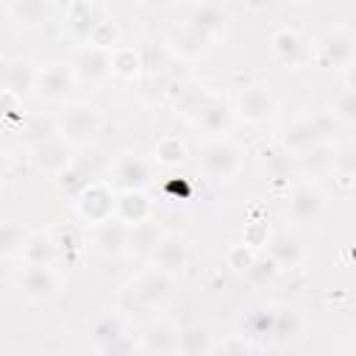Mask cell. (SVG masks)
<instances>
[{
  "label": "cell",
  "instance_id": "cell-13",
  "mask_svg": "<svg viewBox=\"0 0 356 356\" xmlns=\"http://www.w3.org/2000/svg\"><path fill=\"white\" fill-rule=\"evenodd\" d=\"M184 25H189L197 36H203L209 44H217L228 36L231 31V14L222 3L217 0H197L195 6H189Z\"/></svg>",
  "mask_w": 356,
  "mask_h": 356
},
{
  "label": "cell",
  "instance_id": "cell-22",
  "mask_svg": "<svg viewBox=\"0 0 356 356\" xmlns=\"http://www.w3.org/2000/svg\"><path fill=\"white\" fill-rule=\"evenodd\" d=\"M56 0H8V17L22 31H42L56 19Z\"/></svg>",
  "mask_w": 356,
  "mask_h": 356
},
{
  "label": "cell",
  "instance_id": "cell-46",
  "mask_svg": "<svg viewBox=\"0 0 356 356\" xmlns=\"http://www.w3.org/2000/svg\"><path fill=\"white\" fill-rule=\"evenodd\" d=\"M11 172H14V159H11L6 150H0V189H3V184L11 178Z\"/></svg>",
  "mask_w": 356,
  "mask_h": 356
},
{
  "label": "cell",
  "instance_id": "cell-16",
  "mask_svg": "<svg viewBox=\"0 0 356 356\" xmlns=\"http://www.w3.org/2000/svg\"><path fill=\"white\" fill-rule=\"evenodd\" d=\"M89 339H92V350H97V353H125V350H134V342L128 339L125 314L117 312V309L100 314L92 323Z\"/></svg>",
  "mask_w": 356,
  "mask_h": 356
},
{
  "label": "cell",
  "instance_id": "cell-39",
  "mask_svg": "<svg viewBox=\"0 0 356 356\" xmlns=\"http://www.w3.org/2000/svg\"><path fill=\"white\" fill-rule=\"evenodd\" d=\"M256 253H259V248H253V245H248V242H236V245H231V248L225 250V267H228L231 273L245 275V270L250 267V261L256 259Z\"/></svg>",
  "mask_w": 356,
  "mask_h": 356
},
{
  "label": "cell",
  "instance_id": "cell-15",
  "mask_svg": "<svg viewBox=\"0 0 356 356\" xmlns=\"http://www.w3.org/2000/svg\"><path fill=\"white\" fill-rule=\"evenodd\" d=\"M192 122L197 131H203L209 139L211 136H228L231 125L236 122L234 120V108L228 100L217 97V95H200L192 106Z\"/></svg>",
  "mask_w": 356,
  "mask_h": 356
},
{
  "label": "cell",
  "instance_id": "cell-26",
  "mask_svg": "<svg viewBox=\"0 0 356 356\" xmlns=\"http://www.w3.org/2000/svg\"><path fill=\"white\" fill-rule=\"evenodd\" d=\"M31 236V228L22 217L0 214V261H14L22 256V248Z\"/></svg>",
  "mask_w": 356,
  "mask_h": 356
},
{
  "label": "cell",
  "instance_id": "cell-43",
  "mask_svg": "<svg viewBox=\"0 0 356 356\" xmlns=\"http://www.w3.org/2000/svg\"><path fill=\"white\" fill-rule=\"evenodd\" d=\"M248 350H259V348L239 331L228 334V339H217V345H214V353H248Z\"/></svg>",
  "mask_w": 356,
  "mask_h": 356
},
{
  "label": "cell",
  "instance_id": "cell-5",
  "mask_svg": "<svg viewBox=\"0 0 356 356\" xmlns=\"http://www.w3.org/2000/svg\"><path fill=\"white\" fill-rule=\"evenodd\" d=\"M337 125L331 120V114H298L289 125H284L281 136H278V145L289 153V156H303L320 145H328L334 142L337 136Z\"/></svg>",
  "mask_w": 356,
  "mask_h": 356
},
{
  "label": "cell",
  "instance_id": "cell-33",
  "mask_svg": "<svg viewBox=\"0 0 356 356\" xmlns=\"http://www.w3.org/2000/svg\"><path fill=\"white\" fill-rule=\"evenodd\" d=\"M150 159H153L156 164H161V167H181V164H186V159H189V147H186V142H184L181 136L164 134V136L153 145Z\"/></svg>",
  "mask_w": 356,
  "mask_h": 356
},
{
  "label": "cell",
  "instance_id": "cell-14",
  "mask_svg": "<svg viewBox=\"0 0 356 356\" xmlns=\"http://www.w3.org/2000/svg\"><path fill=\"white\" fill-rule=\"evenodd\" d=\"M314 61L320 67H334V70H348L356 64V36L348 25H334L323 39L317 42Z\"/></svg>",
  "mask_w": 356,
  "mask_h": 356
},
{
  "label": "cell",
  "instance_id": "cell-18",
  "mask_svg": "<svg viewBox=\"0 0 356 356\" xmlns=\"http://www.w3.org/2000/svg\"><path fill=\"white\" fill-rule=\"evenodd\" d=\"M270 345L273 348H289L306 334V314L295 303H278L270 306Z\"/></svg>",
  "mask_w": 356,
  "mask_h": 356
},
{
  "label": "cell",
  "instance_id": "cell-27",
  "mask_svg": "<svg viewBox=\"0 0 356 356\" xmlns=\"http://www.w3.org/2000/svg\"><path fill=\"white\" fill-rule=\"evenodd\" d=\"M270 50L278 61L284 64H300L303 58H312L309 56V47H306V39L300 36V31L295 28H275L270 33Z\"/></svg>",
  "mask_w": 356,
  "mask_h": 356
},
{
  "label": "cell",
  "instance_id": "cell-9",
  "mask_svg": "<svg viewBox=\"0 0 356 356\" xmlns=\"http://www.w3.org/2000/svg\"><path fill=\"white\" fill-rule=\"evenodd\" d=\"M145 259H147V267L161 270V273L178 278V275L186 273V267H189V261H192V248H189V239H186L184 234L164 228V231L159 234V239L153 242V248H150V253H147Z\"/></svg>",
  "mask_w": 356,
  "mask_h": 356
},
{
  "label": "cell",
  "instance_id": "cell-4",
  "mask_svg": "<svg viewBox=\"0 0 356 356\" xmlns=\"http://www.w3.org/2000/svg\"><path fill=\"white\" fill-rule=\"evenodd\" d=\"M61 106H64V108L53 117L58 136H61L64 142H70L75 150L95 145V139L103 134V125H106L103 111H100L97 106L86 103V100H72V103L67 100V103H61Z\"/></svg>",
  "mask_w": 356,
  "mask_h": 356
},
{
  "label": "cell",
  "instance_id": "cell-28",
  "mask_svg": "<svg viewBox=\"0 0 356 356\" xmlns=\"http://www.w3.org/2000/svg\"><path fill=\"white\" fill-rule=\"evenodd\" d=\"M328 175L334 178V184L339 186L342 195H350L353 178H356V145H353L350 139H348V142H334Z\"/></svg>",
  "mask_w": 356,
  "mask_h": 356
},
{
  "label": "cell",
  "instance_id": "cell-32",
  "mask_svg": "<svg viewBox=\"0 0 356 356\" xmlns=\"http://www.w3.org/2000/svg\"><path fill=\"white\" fill-rule=\"evenodd\" d=\"M19 259H22V264H58L61 261L50 234H44V231H31Z\"/></svg>",
  "mask_w": 356,
  "mask_h": 356
},
{
  "label": "cell",
  "instance_id": "cell-7",
  "mask_svg": "<svg viewBox=\"0 0 356 356\" xmlns=\"http://www.w3.org/2000/svg\"><path fill=\"white\" fill-rule=\"evenodd\" d=\"M19 295L33 306H50L56 303L67 289V275L58 264H22L17 275Z\"/></svg>",
  "mask_w": 356,
  "mask_h": 356
},
{
  "label": "cell",
  "instance_id": "cell-20",
  "mask_svg": "<svg viewBox=\"0 0 356 356\" xmlns=\"http://www.w3.org/2000/svg\"><path fill=\"white\" fill-rule=\"evenodd\" d=\"M264 253L273 259L278 273H292L306 264V245L295 231H275L264 242Z\"/></svg>",
  "mask_w": 356,
  "mask_h": 356
},
{
  "label": "cell",
  "instance_id": "cell-42",
  "mask_svg": "<svg viewBox=\"0 0 356 356\" xmlns=\"http://www.w3.org/2000/svg\"><path fill=\"white\" fill-rule=\"evenodd\" d=\"M86 42H89V44H97V47H108V50H114V47L120 44V31H117L114 22H108V19H97L95 28H92L89 36H86Z\"/></svg>",
  "mask_w": 356,
  "mask_h": 356
},
{
  "label": "cell",
  "instance_id": "cell-37",
  "mask_svg": "<svg viewBox=\"0 0 356 356\" xmlns=\"http://www.w3.org/2000/svg\"><path fill=\"white\" fill-rule=\"evenodd\" d=\"M142 67H145V58H142L139 50L122 47V44H117V47L111 50V72H114V78L134 81V78H139Z\"/></svg>",
  "mask_w": 356,
  "mask_h": 356
},
{
  "label": "cell",
  "instance_id": "cell-41",
  "mask_svg": "<svg viewBox=\"0 0 356 356\" xmlns=\"http://www.w3.org/2000/svg\"><path fill=\"white\" fill-rule=\"evenodd\" d=\"M53 134H56V120L53 117H33V120H28L22 125V139H25L28 147L39 145L42 139H47Z\"/></svg>",
  "mask_w": 356,
  "mask_h": 356
},
{
  "label": "cell",
  "instance_id": "cell-36",
  "mask_svg": "<svg viewBox=\"0 0 356 356\" xmlns=\"http://www.w3.org/2000/svg\"><path fill=\"white\" fill-rule=\"evenodd\" d=\"M161 231L164 228L156 225V217H150L145 222H136V225H128V253L131 256H147Z\"/></svg>",
  "mask_w": 356,
  "mask_h": 356
},
{
  "label": "cell",
  "instance_id": "cell-24",
  "mask_svg": "<svg viewBox=\"0 0 356 356\" xmlns=\"http://www.w3.org/2000/svg\"><path fill=\"white\" fill-rule=\"evenodd\" d=\"M353 70H356V64L348 67V70H342V86L334 95L331 108H328V114H331V120H334V125L339 131H350L356 125V83H353Z\"/></svg>",
  "mask_w": 356,
  "mask_h": 356
},
{
  "label": "cell",
  "instance_id": "cell-29",
  "mask_svg": "<svg viewBox=\"0 0 356 356\" xmlns=\"http://www.w3.org/2000/svg\"><path fill=\"white\" fill-rule=\"evenodd\" d=\"M164 47H167V53H172L175 58L195 61V58H200V56L206 53L209 42H206L203 36H197L189 25H181V28H172V31L167 33Z\"/></svg>",
  "mask_w": 356,
  "mask_h": 356
},
{
  "label": "cell",
  "instance_id": "cell-21",
  "mask_svg": "<svg viewBox=\"0 0 356 356\" xmlns=\"http://www.w3.org/2000/svg\"><path fill=\"white\" fill-rule=\"evenodd\" d=\"M178 331H181V325L172 320H153L150 325H145V331L134 342V350L150 353V356L178 353Z\"/></svg>",
  "mask_w": 356,
  "mask_h": 356
},
{
  "label": "cell",
  "instance_id": "cell-17",
  "mask_svg": "<svg viewBox=\"0 0 356 356\" xmlns=\"http://www.w3.org/2000/svg\"><path fill=\"white\" fill-rule=\"evenodd\" d=\"M114 189L106 178H95L89 181L72 200H75V211L78 217L89 225V222H97L103 217H111L114 214Z\"/></svg>",
  "mask_w": 356,
  "mask_h": 356
},
{
  "label": "cell",
  "instance_id": "cell-34",
  "mask_svg": "<svg viewBox=\"0 0 356 356\" xmlns=\"http://www.w3.org/2000/svg\"><path fill=\"white\" fill-rule=\"evenodd\" d=\"M270 309H253L248 314H242L239 320V334L248 337L256 348H267L270 345Z\"/></svg>",
  "mask_w": 356,
  "mask_h": 356
},
{
  "label": "cell",
  "instance_id": "cell-2",
  "mask_svg": "<svg viewBox=\"0 0 356 356\" xmlns=\"http://www.w3.org/2000/svg\"><path fill=\"white\" fill-rule=\"evenodd\" d=\"M245 147L234 142L231 136H211L203 142L197 161H200V175L211 186H228L234 184L242 170H245Z\"/></svg>",
  "mask_w": 356,
  "mask_h": 356
},
{
  "label": "cell",
  "instance_id": "cell-30",
  "mask_svg": "<svg viewBox=\"0 0 356 356\" xmlns=\"http://www.w3.org/2000/svg\"><path fill=\"white\" fill-rule=\"evenodd\" d=\"M214 345H217V334L206 323L181 325V331H178V353H184V356L214 353Z\"/></svg>",
  "mask_w": 356,
  "mask_h": 356
},
{
  "label": "cell",
  "instance_id": "cell-6",
  "mask_svg": "<svg viewBox=\"0 0 356 356\" xmlns=\"http://www.w3.org/2000/svg\"><path fill=\"white\" fill-rule=\"evenodd\" d=\"M106 181L111 184L114 192H125V189L150 192L159 181L156 161L139 150H125L106 164Z\"/></svg>",
  "mask_w": 356,
  "mask_h": 356
},
{
  "label": "cell",
  "instance_id": "cell-23",
  "mask_svg": "<svg viewBox=\"0 0 356 356\" xmlns=\"http://www.w3.org/2000/svg\"><path fill=\"white\" fill-rule=\"evenodd\" d=\"M259 170L267 175V181L281 184V186H289L292 178L298 175V159L289 156V153L275 142V145H267V147L259 150Z\"/></svg>",
  "mask_w": 356,
  "mask_h": 356
},
{
  "label": "cell",
  "instance_id": "cell-38",
  "mask_svg": "<svg viewBox=\"0 0 356 356\" xmlns=\"http://www.w3.org/2000/svg\"><path fill=\"white\" fill-rule=\"evenodd\" d=\"M47 234H50V239H53V245H56V250H58V259L75 256V253L81 250V245H83V239L78 236V231L70 228V225H58V228H53V231H47Z\"/></svg>",
  "mask_w": 356,
  "mask_h": 356
},
{
  "label": "cell",
  "instance_id": "cell-25",
  "mask_svg": "<svg viewBox=\"0 0 356 356\" xmlns=\"http://www.w3.org/2000/svg\"><path fill=\"white\" fill-rule=\"evenodd\" d=\"M114 217L125 225H136L153 217V200L142 189H125L114 195Z\"/></svg>",
  "mask_w": 356,
  "mask_h": 356
},
{
  "label": "cell",
  "instance_id": "cell-8",
  "mask_svg": "<svg viewBox=\"0 0 356 356\" xmlns=\"http://www.w3.org/2000/svg\"><path fill=\"white\" fill-rule=\"evenodd\" d=\"M231 108H234V120L259 128V125H267L275 117L278 100L270 92V86H264V83H242L234 95Z\"/></svg>",
  "mask_w": 356,
  "mask_h": 356
},
{
  "label": "cell",
  "instance_id": "cell-1",
  "mask_svg": "<svg viewBox=\"0 0 356 356\" xmlns=\"http://www.w3.org/2000/svg\"><path fill=\"white\" fill-rule=\"evenodd\" d=\"M172 286H175L172 275L147 267L139 275H134L128 284L120 286L117 312H122L125 317H134V314H147L153 309H161L170 300Z\"/></svg>",
  "mask_w": 356,
  "mask_h": 356
},
{
  "label": "cell",
  "instance_id": "cell-44",
  "mask_svg": "<svg viewBox=\"0 0 356 356\" xmlns=\"http://www.w3.org/2000/svg\"><path fill=\"white\" fill-rule=\"evenodd\" d=\"M0 120H22V97L0 89Z\"/></svg>",
  "mask_w": 356,
  "mask_h": 356
},
{
  "label": "cell",
  "instance_id": "cell-3",
  "mask_svg": "<svg viewBox=\"0 0 356 356\" xmlns=\"http://www.w3.org/2000/svg\"><path fill=\"white\" fill-rule=\"evenodd\" d=\"M331 197L314 178H298L286 186V220L295 228H317L328 217Z\"/></svg>",
  "mask_w": 356,
  "mask_h": 356
},
{
  "label": "cell",
  "instance_id": "cell-45",
  "mask_svg": "<svg viewBox=\"0 0 356 356\" xmlns=\"http://www.w3.org/2000/svg\"><path fill=\"white\" fill-rule=\"evenodd\" d=\"M181 0H139V6L145 8V11H150V14H161V11H170V8H175Z\"/></svg>",
  "mask_w": 356,
  "mask_h": 356
},
{
  "label": "cell",
  "instance_id": "cell-19",
  "mask_svg": "<svg viewBox=\"0 0 356 356\" xmlns=\"http://www.w3.org/2000/svg\"><path fill=\"white\" fill-rule=\"evenodd\" d=\"M28 150H31V161L36 164V170L44 172V175H50V178L61 175V172L72 164V159H75V147H72L70 142H64V139L58 136V131H56L53 136L42 139L39 145L28 147Z\"/></svg>",
  "mask_w": 356,
  "mask_h": 356
},
{
  "label": "cell",
  "instance_id": "cell-35",
  "mask_svg": "<svg viewBox=\"0 0 356 356\" xmlns=\"http://www.w3.org/2000/svg\"><path fill=\"white\" fill-rule=\"evenodd\" d=\"M33 83H36V64H31L28 58H11L6 89L25 100L28 95H33Z\"/></svg>",
  "mask_w": 356,
  "mask_h": 356
},
{
  "label": "cell",
  "instance_id": "cell-40",
  "mask_svg": "<svg viewBox=\"0 0 356 356\" xmlns=\"http://www.w3.org/2000/svg\"><path fill=\"white\" fill-rule=\"evenodd\" d=\"M275 275H278V267L273 264V259H270L267 253H256V259H253L250 267L245 270V278H248L253 286H264V284H270Z\"/></svg>",
  "mask_w": 356,
  "mask_h": 356
},
{
  "label": "cell",
  "instance_id": "cell-31",
  "mask_svg": "<svg viewBox=\"0 0 356 356\" xmlns=\"http://www.w3.org/2000/svg\"><path fill=\"white\" fill-rule=\"evenodd\" d=\"M97 19H100V17H97L95 0H72L70 8H67V14H64L67 31H70L75 39H81V42H86V36H89V31L95 28Z\"/></svg>",
  "mask_w": 356,
  "mask_h": 356
},
{
  "label": "cell",
  "instance_id": "cell-10",
  "mask_svg": "<svg viewBox=\"0 0 356 356\" xmlns=\"http://www.w3.org/2000/svg\"><path fill=\"white\" fill-rule=\"evenodd\" d=\"M70 67L75 72L78 86L100 89L114 78V72H111V50L89 44V42H81V47L70 58Z\"/></svg>",
  "mask_w": 356,
  "mask_h": 356
},
{
  "label": "cell",
  "instance_id": "cell-11",
  "mask_svg": "<svg viewBox=\"0 0 356 356\" xmlns=\"http://www.w3.org/2000/svg\"><path fill=\"white\" fill-rule=\"evenodd\" d=\"M78 89L75 72L70 67V61H50L36 67V83H33V95L42 103H53L61 106L70 100V95Z\"/></svg>",
  "mask_w": 356,
  "mask_h": 356
},
{
  "label": "cell",
  "instance_id": "cell-48",
  "mask_svg": "<svg viewBox=\"0 0 356 356\" xmlns=\"http://www.w3.org/2000/svg\"><path fill=\"white\" fill-rule=\"evenodd\" d=\"M292 3H306V0H292Z\"/></svg>",
  "mask_w": 356,
  "mask_h": 356
},
{
  "label": "cell",
  "instance_id": "cell-47",
  "mask_svg": "<svg viewBox=\"0 0 356 356\" xmlns=\"http://www.w3.org/2000/svg\"><path fill=\"white\" fill-rule=\"evenodd\" d=\"M8 67H11V58L0 56V89H6V83H8Z\"/></svg>",
  "mask_w": 356,
  "mask_h": 356
},
{
  "label": "cell",
  "instance_id": "cell-12",
  "mask_svg": "<svg viewBox=\"0 0 356 356\" xmlns=\"http://www.w3.org/2000/svg\"><path fill=\"white\" fill-rule=\"evenodd\" d=\"M83 245L100 259H120L128 253V225L122 220H117L114 214L103 217L97 222H89Z\"/></svg>",
  "mask_w": 356,
  "mask_h": 356
}]
</instances>
